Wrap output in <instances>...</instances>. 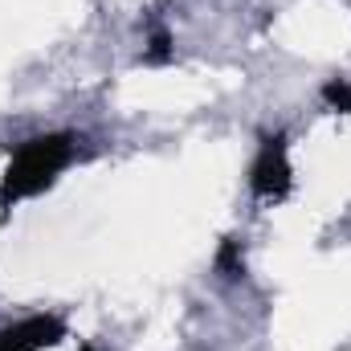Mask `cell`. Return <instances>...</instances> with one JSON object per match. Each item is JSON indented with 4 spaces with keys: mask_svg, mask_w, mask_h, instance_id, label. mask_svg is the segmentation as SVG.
I'll return each mask as SVG.
<instances>
[{
    "mask_svg": "<svg viewBox=\"0 0 351 351\" xmlns=\"http://www.w3.org/2000/svg\"><path fill=\"white\" fill-rule=\"evenodd\" d=\"M70 160V147H62L58 139H33L21 156H16V164L8 168V192H37L41 184H49L53 172L62 168Z\"/></svg>",
    "mask_w": 351,
    "mask_h": 351,
    "instance_id": "6da1fadb",
    "label": "cell"
}]
</instances>
